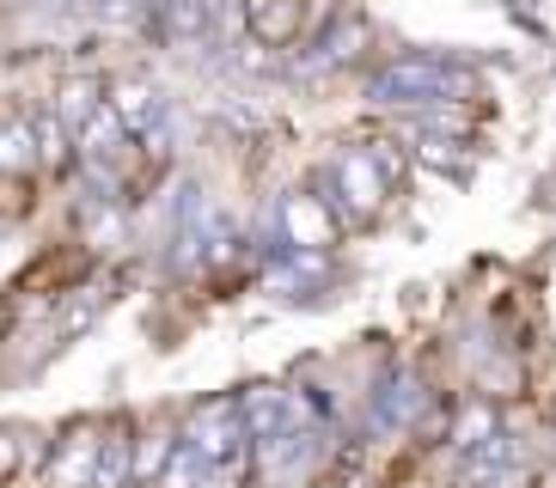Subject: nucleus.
Returning a JSON list of instances; mask_svg holds the SVG:
<instances>
[{
	"label": "nucleus",
	"mask_w": 556,
	"mask_h": 488,
	"mask_svg": "<svg viewBox=\"0 0 556 488\" xmlns=\"http://www.w3.org/2000/svg\"><path fill=\"white\" fill-rule=\"evenodd\" d=\"M306 25V0H245V31L263 49H288Z\"/></svg>",
	"instance_id": "4"
},
{
	"label": "nucleus",
	"mask_w": 556,
	"mask_h": 488,
	"mask_svg": "<svg viewBox=\"0 0 556 488\" xmlns=\"http://www.w3.org/2000/svg\"><path fill=\"white\" fill-rule=\"evenodd\" d=\"M129 483H135V439L104 434V452H99V471H92V488H129Z\"/></svg>",
	"instance_id": "12"
},
{
	"label": "nucleus",
	"mask_w": 556,
	"mask_h": 488,
	"mask_svg": "<svg viewBox=\"0 0 556 488\" xmlns=\"http://www.w3.org/2000/svg\"><path fill=\"white\" fill-rule=\"evenodd\" d=\"M416 159L434 165V171H458V141H441V134H422L416 141Z\"/></svg>",
	"instance_id": "17"
},
{
	"label": "nucleus",
	"mask_w": 556,
	"mask_h": 488,
	"mask_svg": "<svg viewBox=\"0 0 556 488\" xmlns=\"http://www.w3.org/2000/svg\"><path fill=\"white\" fill-rule=\"evenodd\" d=\"M123 134H129V123L116 116V104H104V111H99V116H92V123L80 129V159L104 165V159L116 153V146H123Z\"/></svg>",
	"instance_id": "9"
},
{
	"label": "nucleus",
	"mask_w": 556,
	"mask_h": 488,
	"mask_svg": "<svg viewBox=\"0 0 556 488\" xmlns=\"http://www.w3.org/2000/svg\"><path fill=\"white\" fill-rule=\"evenodd\" d=\"M453 92H471V80H465V74H446V67L428 62V55L379 67L374 86H367V98H374V104H392V111H428V104H446Z\"/></svg>",
	"instance_id": "1"
},
{
	"label": "nucleus",
	"mask_w": 556,
	"mask_h": 488,
	"mask_svg": "<svg viewBox=\"0 0 556 488\" xmlns=\"http://www.w3.org/2000/svg\"><path fill=\"white\" fill-rule=\"evenodd\" d=\"M490 434H502V427H495V409L490 403H471L465 415H458V427H453V446H458V452H477Z\"/></svg>",
	"instance_id": "16"
},
{
	"label": "nucleus",
	"mask_w": 556,
	"mask_h": 488,
	"mask_svg": "<svg viewBox=\"0 0 556 488\" xmlns=\"http://www.w3.org/2000/svg\"><path fill=\"white\" fill-rule=\"evenodd\" d=\"M0 159H7V171H31L43 153H37V123H25V116H13L7 123V134H0Z\"/></svg>",
	"instance_id": "14"
},
{
	"label": "nucleus",
	"mask_w": 556,
	"mask_h": 488,
	"mask_svg": "<svg viewBox=\"0 0 556 488\" xmlns=\"http://www.w3.org/2000/svg\"><path fill=\"white\" fill-rule=\"evenodd\" d=\"M312 458H318V427L294 422L288 434H276V439L257 446V471L263 476H294V471H306Z\"/></svg>",
	"instance_id": "5"
},
{
	"label": "nucleus",
	"mask_w": 556,
	"mask_h": 488,
	"mask_svg": "<svg viewBox=\"0 0 556 488\" xmlns=\"http://www.w3.org/2000/svg\"><path fill=\"white\" fill-rule=\"evenodd\" d=\"M92 318H99V293H92V287H80V299H74V306L62 311V336H74V330H86Z\"/></svg>",
	"instance_id": "18"
},
{
	"label": "nucleus",
	"mask_w": 556,
	"mask_h": 488,
	"mask_svg": "<svg viewBox=\"0 0 556 488\" xmlns=\"http://www.w3.org/2000/svg\"><path fill=\"white\" fill-rule=\"evenodd\" d=\"M337 171V183H343V220H367V214H379V202H386V171H379V159L367 153V146H349L343 159L330 165Z\"/></svg>",
	"instance_id": "2"
},
{
	"label": "nucleus",
	"mask_w": 556,
	"mask_h": 488,
	"mask_svg": "<svg viewBox=\"0 0 556 488\" xmlns=\"http://www.w3.org/2000/svg\"><path fill=\"white\" fill-rule=\"evenodd\" d=\"M99 111H104V104H99V80H62V86H55V116H62L74 134H80Z\"/></svg>",
	"instance_id": "11"
},
{
	"label": "nucleus",
	"mask_w": 556,
	"mask_h": 488,
	"mask_svg": "<svg viewBox=\"0 0 556 488\" xmlns=\"http://www.w3.org/2000/svg\"><path fill=\"white\" fill-rule=\"evenodd\" d=\"M111 104H116V116L129 123V134H153V129H160V116H165L160 92H153L148 80H123Z\"/></svg>",
	"instance_id": "7"
},
{
	"label": "nucleus",
	"mask_w": 556,
	"mask_h": 488,
	"mask_svg": "<svg viewBox=\"0 0 556 488\" xmlns=\"http://www.w3.org/2000/svg\"><path fill=\"white\" fill-rule=\"evenodd\" d=\"M416 403H422V390H416V378H386V390H379L374 403V422L379 427H409V415H416Z\"/></svg>",
	"instance_id": "13"
},
{
	"label": "nucleus",
	"mask_w": 556,
	"mask_h": 488,
	"mask_svg": "<svg viewBox=\"0 0 556 488\" xmlns=\"http://www.w3.org/2000/svg\"><path fill=\"white\" fill-rule=\"evenodd\" d=\"M99 452H104V439H92L86 427H80V434H67L62 458H50V488H92Z\"/></svg>",
	"instance_id": "6"
},
{
	"label": "nucleus",
	"mask_w": 556,
	"mask_h": 488,
	"mask_svg": "<svg viewBox=\"0 0 556 488\" xmlns=\"http://www.w3.org/2000/svg\"><path fill=\"white\" fill-rule=\"evenodd\" d=\"M337 227H343V214L330 208V195H294L288 202V239H294V251H330Z\"/></svg>",
	"instance_id": "3"
},
{
	"label": "nucleus",
	"mask_w": 556,
	"mask_h": 488,
	"mask_svg": "<svg viewBox=\"0 0 556 488\" xmlns=\"http://www.w3.org/2000/svg\"><path fill=\"white\" fill-rule=\"evenodd\" d=\"M214 476V458L202 452L197 439H178V452H172V464H165L160 488H208Z\"/></svg>",
	"instance_id": "10"
},
{
	"label": "nucleus",
	"mask_w": 556,
	"mask_h": 488,
	"mask_svg": "<svg viewBox=\"0 0 556 488\" xmlns=\"http://www.w3.org/2000/svg\"><path fill=\"white\" fill-rule=\"evenodd\" d=\"M160 25L178 43H202V31L214 25V0H160Z\"/></svg>",
	"instance_id": "8"
},
{
	"label": "nucleus",
	"mask_w": 556,
	"mask_h": 488,
	"mask_svg": "<svg viewBox=\"0 0 556 488\" xmlns=\"http://www.w3.org/2000/svg\"><path fill=\"white\" fill-rule=\"evenodd\" d=\"M172 452H178V439L148 434L141 446H135V483H153V488H160V476H165V464H172Z\"/></svg>",
	"instance_id": "15"
}]
</instances>
